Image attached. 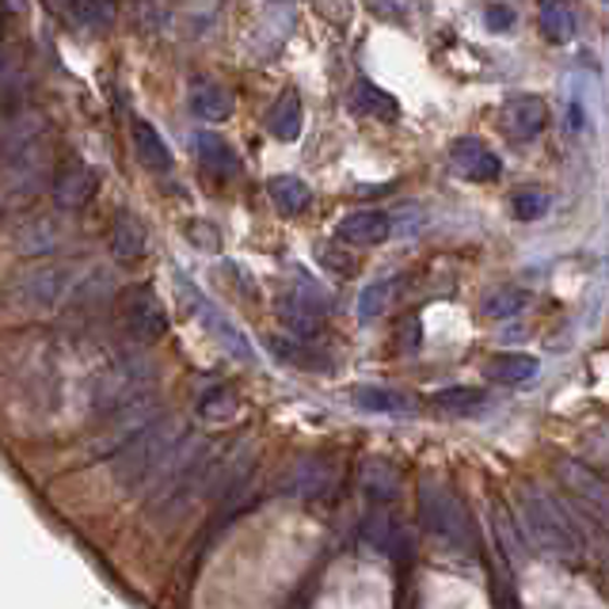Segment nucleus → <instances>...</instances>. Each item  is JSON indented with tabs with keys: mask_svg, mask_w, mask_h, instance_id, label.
Returning <instances> with one entry per match:
<instances>
[{
	"mask_svg": "<svg viewBox=\"0 0 609 609\" xmlns=\"http://www.w3.org/2000/svg\"><path fill=\"white\" fill-rule=\"evenodd\" d=\"M549 206H552V195H549V191H541V187H522V191H514V195H511V214L519 221L545 218V214H549Z\"/></svg>",
	"mask_w": 609,
	"mask_h": 609,
	"instance_id": "obj_34",
	"label": "nucleus"
},
{
	"mask_svg": "<svg viewBox=\"0 0 609 609\" xmlns=\"http://www.w3.org/2000/svg\"><path fill=\"white\" fill-rule=\"evenodd\" d=\"M435 407L446 415H476L488 407V392L484 389H465V385H453V389L435 392Z\"/></svg>",
	"mask_w": 609,
	"mask_h": 609,
	"instance_id": "obj_31",
	"label": "nucleus"
},
{
	"mask_svg": "<svg viewBox=\"0 0 609 609\" xmlns=\"http://www.w3.org/2000/svg\"><path fill=\"white\" fill-rule=\"evenodd\" d=\"M61 241H65V221L58 218V214H23L20 226L12 229V244L20 256L35 259V256H50V252L61 248Z\"/></svg>",
	"mask_w": 609,
	"mask_h": 609,
	"instance_id": "obj_13",
	"label": "nucleus"
},
{
	"mask_svg": "<svg viewBox=\"0 0 609 609\" xmlns=\"http://www.w3.org/2000/svg\"><path fill=\"white\" fill-rule=\"evenodd\" d=\"M195 149H198V160H203L206 172L221 175V180H229V175H241V157H236L233 145H229L226 137L203 130V134L195 137Z\"/></svg>",
	"mask_w": 609,
	"mask_h": 609,
	"instance_id": "obj_24",
	"label": "nucleus"
},
{
	"mask_svg": "<svg viewBox=\"0 0 609 609\" xmlns=\"http://www.w3.org/2000/svg\"><path fill=\"white\" fill-rule=\"evenodd\" d=\"M491 606H496V609H522L519 590H514L511 575H507L503 557L491 560Z\"/></svg>",
	"mask_w": 609,
	"mask_h": 609,
	"instance_id": "obj_36",
	"label": "nucleus"
},
{
	"mask_svg": "<svg viewBox=\"0 0 609 609\" xmlns=\"http://www.w3.org/2000/svg\"><path fill=\"white\" fill-rule=\"evenodd\" d=\"M362 491H366L369 503L389 507L392 499L400 496L397 465H389V461H366V465H362Z\"/></svg>",
	"mask_w": 609,
	"mask_h": 609,
	"instance_id": "obj_26",
	"label": "nucleus"
},
{
	"mask_svg": "<svg viewBox=\"0 0 609 609\" xmlns=\"http://www.w3.org/2000/svg\"><path fill=\"white\" fill-rule=\"evenodd\" d=\"M294 23H297V8L290 4V0H271V4L259 12V23H256V31H252V46H256L264 58H271V53L290 38Z\"/></svg>",
	"mask_w": 609,
	"mask_h": 609,
	"instance_id": "obj_17",
	"label": "nucleus"
},
{
	"mask_svg": "<svg viewBox=\"0 0 609 609\" xmlns=\"http://www.w3.org/2000/svg\"><path fill=\"white\" fill-rule=\"evenodd\" d=\"M392 290H397V282H389V279H381V282H374V287L362 290V297H358V320H374V316H381L385 308H389Z\"/></svg>",
	"mask_w": 609,
	"mask_h": 609,
	"instance_id": "obj_37",
	"label": "nucleus"
},
{
	"mask_svg": "<svg viewBox=\"0 0 609 609\" xmlns=\"http://www.w3.org/2000/svg\"><path fill=\"white\" fill-rule=\"evenodd\" d=\"M419 519L427 534L450 552H476V526L468 519L465 503L453 496L446 484L423 480L419 484Z\"/></svg>",
	"mask_w": 609,
	"mask_h": 609,
	"instance_id": "obj_4",
	"label": "nucleus"
},
{
	"mask_svg": "<svg viewBox=\"0 0 609 609\" xmlns=\"http://www.w3.org/2000/svg\"><path fill=\"white\" fill-rule=\"evenodd\" d=\"M331 488H336V468L320 458H302L279 484V491L290 499H324Z\"/></svg>",
	"mask_w": 609,
	"mask_h": 609,
	"instance_id": "obj_16",
	"label": "nucleus"
},
{
	"mask_svg": "<svg viewBox=\"0 0 609 609\" xmlns=\"http://www.w3.org/2000/svg\"><path fill=\"white\" fill-rule=\"evenodd\" d=\"M324 316H328V294L316 282H297V290H290L279 302V320L302 339L320 331Z\"/></svg>",
	"mask_w": 609,
	"mask_h": 609,
	"instance_id": "obj_10",
	"label": "nucleus"
},
{
	"mask_svg": "<svg viewBox=\"0 0 609 609\" xmlns=\"http://www.w3.org/2000/svg\"><path fill=\"white\" fill-rule=\"evenodd\" d=\"M267 346H271V354H275L279 362H290V366H302V369H313V366H316V354L302 351V346H297L294 339L271 336V339H267Z\"/></svg>",
	"mask_w": 609,
	"mask_h": 609,
	"instance_id": "obj_38",
	"label": "nucleus"
},
{
	"mask_svg": "<svg viewBox=\"0 0 609 609\" xmlns=\"http://www.w3.org/2000/svg\"><path fill=\"white\" fill-rule=\"evenodd\" d=\"M560 484H564L568 496H575L580 503H587L590 511L598 514V519L609 526V484L602 480V476L595 473V468L587 465V461H560Z\"/></svg>",
	"mask_w": 609,
	"mask_h": 609,
	"instance_id": "obj_14",
	"label": "nucleus"
},
{
	"mask_svg": "<svg viewBox=\"0 0 609 609\" xmlns=\"http://www.w3.org/2000/svg\"><path fill=\"white\" fill-rule=\"evenodd\" d=\"M499 126L511 142H534L549 126V107L537 96H511L499 111Z\"/></svg>",
	"mask_w": 609,
	"mask_h": 609,
	"instance_id": "obj_15",
	"label": "nucleus"
},
{
	"mask_svg": "<svg viewBox=\"0 0 609 609\" xmlns=\"http://www.w3.org/2000/svg\"><path fill=\"white\" fill-rule=\"evenodd\" d=\"M191 114H198L203 122H226L233 119V92L218 81H195L191 84Z\"/></svg>",
	"mask_w": 609,
	"mask_h": 609,
	"instance_id": "obj_21",
	"label": "nucleus"
},
{
	"mask_svg": "<svg viewBox=\"0 0 609 609\" xmlns=\"http://www.w3.org/2000/svg\"><path fill=\"white\" fill-rule=\"evenodd\" d=\"M195 407L206 423H229V419H236V412H241V397H236L229 385H210V389L198 397Z\"/></svg>",
	"mask_w": 609,
	"mask_h": 609,
	"instance_id": "obj_30",
	"label": "nucleus"
},
{
	"mask_svg": "<svg viewBox=\"0 0 609 609\" xmlns=\"http://www.w3.org/2000/svg\"><path fill=\"white\" fill-rule=\"evenodd\" d=\"M366 8L374 15H381V20H397V15L404 12V4H400V0H366Z\"/></svg>",
	"mask_w": 609,
	"mask_h": 609,
	"instance_id": "obj_41",
	"label": "nucleus"
},
{
	"mask_svg": "<svg viewBox=\"0 0 609 609\" xmlns=\"http://www.w3.org/2000/svg\"><path fill=\"white\" fill-rule=\"evenodd\" d=\"M537 369H541V362L534 354H496L488 362V377L496 385H526L537 377Z\"/></svg>",
	"mask_w": 609,
	"mask_h": 609,
	"instance_id": "obj_29",
	"label": "nucleus"
},
{
	"mask_svg": "<svg viewBox=\"0 0 609 609\" xmlns=\"http://www.w3.org/2000/svg\"><path fill=\"white\" fill-rule=\"evenodd\" d=\"M96 191H99L96 168L76 157V153H69L58 165V172H53V203H58L61 210H84Z\"/></svg>",
	"mask_w": 609,
	"mask_h": 609,
	"instance_id": "obj_12",
	"label": "nucleus"
},
{
	"mask_svg": "<svg viewBox=\"0 0 609 609\" xmlns=\"http://www.w3.org/2000/svg\"><path fill=\"white\" fill-rule=\"evenodd\" d=\"M218 461H221L218 446L206 442V438H198V435H183V442L172 450L168 465L160 468V476L149 488V507H145L149 519L165 522V526L180 522L183 514L195 507V499L210 491Z\"/></svg>",
	"mask_w": 609,
	"mask_h": 609,
	"instance_id": "obj_1",
	"label": "nucleus"
},
{
	"mask_svg": "<svg viewBox=\"0 0 609 609\" xmlns=\"http://www.w3.org/2000/svg\"><path fill=\"white\" fill-rule=\"evenodd\" d=\"M354 111L358 114H377V119H385V122H392L400 114V103L397 99L389 96V92H381L377 84H369V81H358L354 84Z\"/></svg>",
	"mask_w": 609,
	"mask_h": 609,
	"instance_id": "obj_32",
	"label": "nucleus"
},
{
	"mask_svg": "<svg viewBox=\"0 0 609 609\" xmlns=\"http://www.w3.org/2000/svg\"><path fill=\"white\" fill-rule=\"evenodd\" d=\"M450 160H453V168L473 183H488L503 172V160H499L480 137H461V142H453Z\"/></svg>",
	"mask_w": 609,
	"mask_h": 609,
	"instance_id": "obj_18",
	"label": "nucleus"
},
{
	"mask_svg": "<svg viewBox=\"0 0 609 609\" xmlns=\"http://www.w3.org/2000/svg\"><path fill=\"white\" fill-rule=\"evenodd\" d=\"M526 302H529L526 290L503 287V290H496V294L484 297V316H491V320H503V316H514L519 308H526Z\"/></svg>",
	"mask_w": 609,
	"mask_h": 609,
	"instance_id": "obj_35",
	"label": "nucleus"
},
{
	"mask_svg": "<svg viewBox=\"0 0 609 609\" xmlns=\"http://www.w3.org/2000/svg\"><path fill=\"white\" fill-rule=\"evenodd\" d=\"M149 381H153V366L142 354L114 351L111 358L96 369V377H92V397H88L92 419H99V415L114 412V407L130 404L134 397L149 392Z\"/></svg>",
	"mask_w": 609,
	"mask_h": 609,
	"instance_id": "obj_5",
	"label": "nucleus"
},
{
	"mask_svg": "<svg viewBox=\"0 0 609 609\" xmlns=\"http://www.w3.org/2000/svg\"><path fill=\"white\" fill-rule=\"evenodd\" d=\"M267 191H271L275 206L287 214H297L308 206V198H313V191H308L305 180H297V175H275L271 183H267Z\"/></svg>",
	"mask_w": 609,
	"mask_h": 609,
	"instance_id": "obj_33",
	"label": "nucleus"
},
{
	"mask_svg": "<svg viewBox=\"0 0 609 609\" xmlns=\"http://www.w3.org/2000/svg\"><path fill=\"white\" fill-rule=\"evenodd\" d=\"M42 142H46V114L35 111V107H20L0 126V168L15 165V160L27 157Z\"/></svg>",
	"mask_w": 609,
	"mask_h": 609,
	"instance_id": "obj_11",
	"label": "nucleus"
},
{
	"mask_svg": "<svg viewBox=\"0 0 609 609\" xmlns=\"http://www.w3.org/2000/svg\"><path fill=\"white\" fill-rule=\"evenodd\" d=\"M519 519H522V529H526L529 545H534L541 557L560 560V564H568V568L583 564L587 552H583L580 537H575L572 526H568V514L557 496L534 488V484L522 488L519 491Z\"/></svg>",
	"mask_w": 609,
	"mask_h": 609,
	"instance_id": "obj_3",
	"label": "nucleus"
},
{
	"mask_svg": "<svg viewBox=\"0 0 609 609\" xmlns=\"http://www.w3.org/2000/svg\"><path fill=\"white\" fill-rule=\"evenodd\" d=\"M484 23H488V31H496V35H507V31H514V8L491 4L488 12H484Z\"/></svg>",
	"mask_w": 609,
	"mask_h": 609,
	"instance_id": "obj_40",
	"label": "nucleus"
},
{
	"mask_svg": "<svg viewBox=\"0 0 609 609\" xmlns=\"http://www.w3.org/2000/svg\"><path fill=\"white\" fill-rule=\"evenodd\" d=\"M76 290V271L73 267H27L12 279L8 297L23 313H50V308L65 305Z\"/></svg>",
	"mask_w": 609,
	"mask_h": 609,
	"instance_id": "obj_6",
	"label": "nucleus"
},
{
	"mask_svg": "<svg viewBox=\"0 0 609 609\" xmlns=\"http://www.w3.org/2000/svg\"><path fill=\"white\" fill-rule=\"evenodd\" d=\"M351 400L358 412H369V415H412L415 412L407 392L385 389V385H354Z\"/></svg>",
	"mask_w": 609,
	"mask_h": 609,
	"instance_id": "obj_20",
	"label": "nucleus"
},
{
	"mask_svg": "<svg viewBox=\"0 0 609 609\" xmlns=\"http://www.w3.org/2000/svg\"><path fill=\"white\" fill-rule=\"evenodd\" d=\"M183 423L175 415H157L145 430H137L126 446L111 458V480L119 491H145L153 488V480L160 476V468L168 465L172 450L183 442Z\"/></svg>",
	"mask_w": 609,
	"mask_h": 609,
	"instance_id": "obj_2",
	"label": "nucleus"
},
{
	"mask_svg": "<svg viewBox=\"0 0 609 609\" xmlns=\"http://www.w3.org/2000/svg\"><path fill=\"white\" fill-rule=\"evenodd\" d=\"M537 27H541V35L552 46H568L575 38V31H580V23H575V12L568 0H541L537 4Z\"/></svg>",
	"mask_w": 609,
	"mask_h": 609,
	"instance_id": "obj_23",
	"label": "nucleus"
},
{
	"mask_svg": "<svg viewBox=\"0 0 609 609\" xmlns=\"http://www.w3.org/2000/svg\"><path fill=\"white\" fill-rule=\"evenodd\" d=\"M302 122H305L302 96H297V92H282V96L275 99L271 114H267L271 134L279 137V142H297V137H302Z\"/></svg>",
	"mask_w": 609,
	"mask_h": 609,
	"instance_id": "obj_28",
	"label": "nucleus"
},
{
	"mask_svg": "<svg viewBox=\"0 0 609 609\" xmlns=\"http://www.w3.org/2000/svg\"><path fill=\"white\" fill-rule=\"evenodd\" d=\"M122 328L134 343H157L168 331V313L149 282H137L122 294Z\"/></svg>",
	"mask_w": 609,
	"mask_h": 609,
	"instance_id": "obj_8",
	"label": "nucleus"
},
{
	"mask_svg": "<svg viewBox=\"0 0 609 609\" xmlns=\"http://www.w3.org/2000/svg\"><path fill=\"white\" fill-rule=\"evenodd\" d=\"M180 290H183V302H187L191 313H195L198 320L206 324V331H210V336L218 339V343L226 346V351L233 354L236 362H248V366H252V362H256V351H252L248 336H244V331L236 328V324L229 320V316L221 313L218 305H210V302H206V297H203V290H198V287H191V282L183 279V275H180Z\"/></svg>",
	"mask_w": 609,
	"mask_h": 609,
	"instance_id": "obj_9",
	"label": "nucleus"
},
{
	"mask_svg": "<svg viewBox=\"0 0 609 609\" xmlns=\"http://www.w3.org/2000/svg\"><path fill=\"white\" fill-rule=\"evenodd\" d=\"M187 241L203 252H218L221 248V236L210 221H187Z\"/></svg>",
	"mask_w": 609,
	"mask_h": 609,
	"instance_id": "obj_39",
	"label": "nucleus"
},
{
	"mask_svg": "<svg viewBox=\"0 0 609 609\" xmlns=\"http://www.w3.org/2000/svg\"><path fill=\"white\" fill-rule=\"evenodd\" d=\"M392 233V221L389 214L381 210H358V214H346L343 221L336 226V241L339 244H385Z\"/></svg>",
	"mask_w": 609,
	"mask_h": 609,
	"instance_id": "obj_19",
	"label": "nucleus"
},
{
	"mask_svg": "<svg viewBox=\"0 0 609 609\" xmlns=\"http://www.w3.org/2000/svg\"><path fill=\"white\" fill-rule=\"evenodd\" d=\"M157 415H160V407H157V397H153V392H142V397H134L130 404L99 415L96 419L99 430H96V438H92V453H96V458H114V453H119L137 430L149 427Z\"/></svg>",
	"mask_w": 609,
	"mask_h": 609,
	"instance_id": "obj_7",
	"label": "nucleus"
},
{
	"mask_svg": "<svg viewBox=\"0 0 609 609\" xmlns=\"http://www.w3.org/2000/svg\"><path fill=\"white\" fill-rule=\"evenodd\" d=\"M134 153L145 168H153V172H168V168H172V149L165 145L160 130L145 119L134 122Z\"/></svg>",
	"mask_w": 609,
	"mask_h": 609,
	"instance_id": "obj_27",
	"label": "nucleus"
},
{
	"mask_svg": "<svg viewBox=\"0 0 609 609\" xmlns=\"http://www.w3.org/2000/svg\"><path fill=\"white\" fill-rule=\"evenodd\" d=\"M53 8L84 31H107L114 23V0H53Z\"/></svg>",
	"mask_w": 609,
	"mask_h": 609,
	"instance_id": "obj_25",
	"label": "nucleus"
},
{
	"mask_svg": "<svg viewBox=\"0 0 609 609\" xmlns=\"http://www.w3.org/2000/svg\"><path fill=\"white\" fill-rule=\"evenodd\" d=\"M111 256L119 264H137L145 256V229L130 210L114 214L111 221Z\"/></svg>",
	"mask_w": 609,
	"mask_h": 609,
	"instance_id": "obj_22",
	"label": "nucleus"
}]
</instances>
